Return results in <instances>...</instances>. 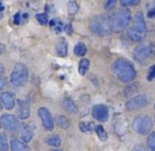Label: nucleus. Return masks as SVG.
I'll return each mask as SVG.
<instances>
[{
  "label": "nucleus",
  "mask_w": 155,
  "mask_h": 151,
  "mask_svg": "<svg viewBox=\"0 0 155 151\" xmlns=\"http://www.w3.org/2000/svg\"><path fill=\"white\" fill-rule=\"evenodd\" d=\"M89 68V61L87 59H82L79 63V72L80 75L84 76Z\"/></svg>",
  "instance_id": "obj_21"
},
{
  "label": "nucleus",
  "mask_w": 155,
  "mask_h": 151,
  "mask_svg": "<svg viewBox=\"0 0 155 151\" xmlns=\"http://www.w3.org/2000/svg\"><path fill=\"white\" fill-rule=\"evenodd\" d=\"M1 127H2V123H1V120H0V129H1Z\"/></svg>",
  "instance_id": "obj_43"
},
{
  "label": "nucleus",
  "mask_w": 155,
  "mask_h": 151,
  "mask_svg": "<svg viewBox=\"0 0 155 151\" xmlns=\"http://www.w3.org/2000/svg\"><path fill=\"white\" fill-rule=\"evenodd\" d=\"M3 71H5V68H3V66H2V65L0 64V75H1V73H2Z\"/></svg>",
  "instance_id": "obj_39"
},
{
  "label": "nucleus",
  "mask_w": 155,
  "mask_h": 151,
  "mask_svg": "<svg viewBox=\"0 0 155 151\" xmlns=\"http://www.w3.org/2000/svg\"><path fill=\"white\" fill-rule=\"evenodd\" d=\"M151 47H152V54L155 56V43L153 45H151Z\"/></svg>",
  "instance_id": "obj_38"
},
{
  "label": "nucleus",
  "mask_w": 155,
  "mask_h": 151,
  "mask_svg": "<svg viewBox=\"0 0 155 151\" xmlns=\"http://www.w3.org/2000/svg\"><path fill=\"white\" fill-rule=\"evenodd\" d=\"M46 143H47L49 146H52V147H54V148H58V147L62 145V139H61V137L58 135L54 134V135L48 137L47 139H46Z\"/></svg>",
  "instance_id": "obj_18"
},
{
  "label": "nucleus",
  "mask_w": 155,
  "mask_h": 151,
  "mask_svg": "<svg viewBox=\"0 0 155 151\" xmlns=\"http://www.w3.org/2000/svg\"><path fill=\"white\" fill-rule=\"evenodd\" d=\"M91 115L96 120L100 122H105L108 120V109L104 104H96L93 106L91 110Z\"/></svg>",
  "instance_id": "obj_11"
},
{
  "label": "nucleus",
  "mask_w": 155,
  "mask_h": 151,
  "mask_svg": "<svg viewBox=\"0 0 155 151\" xmlns=\"http://www.w3.org/2000/svg\"><path fill=\"white\" fill-rule=\"evenodd\" d=\"M65 31H66L67 33H68V34H71V33H72V29H71V26H70V24H68V25H66V26H65Z\"/></svg>",
  "instance_id": "obj_35"
},
{
  "label": "nucleus",
  "mask_w": 155,
  "mask_h": 151,
  "mask_svg": "<svg viewBox=\"0 0 155 151\" xmlns=\"http://www.w3.org/2000/svg\"><path fill=\"white\" fill-rule=\"evenodd\" d=\"M141 0H120V5L123 8L133 7V5H138Z\"/></svg>",
  "instance_id": "obj_24"
},
{
  "label": "nucleus",
  "mask_w": 155,
  "mask_h": 151,
  "mask_svg": "<svg viewBox=\"0 0 155 151\" xmlns=\"http://www.w3.org/2000/svg\"><path fill=\"white\" fill-rule=\"evenodd\" d=\"M149 104V99L144 95H137L135 97L131 98L125 104V108L127 111H135L138 109H142Z\"/></svg>",
  "instance_id": "obj_8"
},
{
  "label": "nucleus",
  "mask_w": 155,
  "mask_h": 151,
  "mask_svg": "<svg viewBox=\"0 0 155 151\" xmlns=\"http://www.w3.org/2000/svg\"><path fill=\"white\" fill-rule=\"evenodd\" d=\"M0 100H1V102H2V104L5 106V108L7 110H13L15 108V104H16L15 96L12 93H10V92H5V93L1 94Z\"/></svg>",
  "instance_id": "obj_12"
},
{
  "label": "nucleus",
  "mask_w": 155,
  "mask_h": 151,
  "mask_svg": "<svg viewBox=\"0 0 155 151\" xmlns=\"http://www.w3.org/2000/svg\"><path fill=\"white\" fill-rule=\"evenodd\" d=\"M154 108H155V106H154Z\"/></svg>",
  "instance_id": "obj_44"
},
{
  "label": "nucleus",
  "mask_w": 155,
  "mask_h": 151,
  "mask_svg": "<svg viewBox=\"0 0 155 151\" xmlns=\"http://www.w3.org/2000/svg\"><path fill=\"white\" fill-rule=\"evenodd\" d=\"M29 147L22 140L18 138H12L11 139V151H28Z\"/></svg>",
  "instance_id": "obj_17"
},
{
  "label": "nucleus",
  "mask_w": 155,
  "mask_h": 151,
  "mask_svg": "<svg viewBox=\"0 0 155 151\" xmlns=\"http://www.w3.org/2000/svg\"><path fill=\"white\" fill-rule=\"evenodd\" d=\"M137 91V83H133V84L129 85V86L125 89V96H130L132 94H134Z\"/></svg>",
  "instance_id": "obj_29"
},
{
  "label": "nucleus",
  "mask_w": 155,
  "mask_h": 151,
  "mask_svg": "<svg viewBox=\"0 0 155 151\" xmlns=\"http://www.w3.org/2000/svg\"><path fill=\"white\" fill-rule=\"evenodd\" d=\"M2 110V102H1V100H0V111Z\"/></svg>",
  "instance_id": "obj_41"
},
{
  "label": "nucleus",
  "mask_w": 155,
  "mask_h": 151,
  "mask_svg": "<svg viewBox=\"0 0 155 151\" xmlns=\"http://www.w3.org/2000/svg\"><path fill=\"white\" fill-rule=\"evenodd\" d=\"M153 127L152 119L148 115H138L135 117L133 121V129L136 133L140 134V135H147L149 132L151 131Z\"/></svg>",
  "instance_id": "obj_6"
},
{
  "label": "nucleus",
  "mask_w": 155,
  "mask_h": 151,
  "mask_svg": "<svg viewBox=\"0 0 155 151\" xmlns=\"http://www.w3.org/2000/svg\"><path fill=\"white\" fill-rule=\"evenodd\" d=\"M89 27L91 32L98 36H107L113 32L110 17L105 15H97L93 17L89 22Z\"/></svg>",
  "instance_id": "obj_4"
},
{
  "label": "nucleus",
  "mask_w": 155,
  "mask_h": 151,
  "mask_svg": "<svg viewBox=\"0 0 155 151\" xmlns=\"http://www.w3.org/2000/svg\"><path fill=\"white\" fill-rule=\"evenodd\" d=\"M114 75L123 83L132 82L136 78V70L133 64L124 59H117L112 65Z\"/></svg>",
  "instance_id": "obj_1"
},
{
  "label": "nucleus",
  "mask_w": 155,
  "mask_h": 151,
  "mask_svg": "<svg viewBox=\"0 0 155 151\" xmlns=\"http://www.w3.org/2000/svg\"><path fill=\"white\" fill-rule=\"evenodd\" d=\"M19 130H20V134H21L22 142H25L26 144L30 143L33 137V133H32V131H31L30 127H29L28 125H26V123H21Z\"/></svg>",
  "instance_id": "obj_14"
},
{
  "label": "nucleus",
  "mask_w": 155,
  "mask_h": 151,
  "mask_svg": "<svg viewBox=\"0 0 155 151\" xmlns=\"http://www.w3.org/2000/svg\"><path fill=\"white\" fill-rule=\"evenodd\" d=\"M17 104H18V117L20 119H27L30 116V110H29L28 104L26 103L22 100H17Z\"/></svg>",
  "instance_id": "obj_15"
},
{
  "label": "nucleus",
  "mask_w": 155,
  "mask_h": 151,
  "mask_svg": "<svg viewBox=\"0 0 155 151\" xmlns=\"http://www.w3.org/2000/svg\"><path fill=\"white\" fill-rule=\"evenodd\" d=\"M149 81H152L153 79H155V65H152V66L149 68L148 71V77H147Z\"/></svg>",
  "instance_id": "obj_30"
},
{
  "label": "nucleus",
  "mask_w": 155,
  "mask_h": 151,
  "mask_svg": "<svg viewBox=\"0 0 155 151\" xmlns=\"http://www.w3.org/2000/svg\"><path fill=\"white\" fill-rule=\"evenodd\" d=\"M116 3H117V0H106V2H105V9L106 10L113 9V8H115Z\"/></svg>",
  "instance_id": "obj_31"
},
{
  "label": "nucleus",
  "mask_w": 155,
  "mask_h": 151,
  "mask_svg": "<svg viewBox=\"0 0 155 151\" xmlns=\"http://www.w3.org/2000/svg\"><path fill=\"white\" fill-rule=\"evenodd\" d=\"M3 8H5V7H3V5H2V3H1V2H0V11H2Z\"/></svg>",
  "instance_id": "obj_40"
},
{
  "label": "nucleus",
  "mask_w": 155,
  "mask_h": 151,
  "mask_svg": "<svg viewBox=\"0 0 155 151\" xmlns=\"http://www.w3.org/2000/svg\"><path fill=\"white\" fill-rule=\"evenodd\" d=\"M14 22H15V25L20 24V14L19 13L15 14V16H14Z\"/></svg>",
  "instance_id": "obj_32"
},
{
  "label": "nucleus",
  "mask_w": 155,
  "mask_h": 151,
  "mask_svg": "<svg viewBox=\"0 0 155 151\" xmlns=\"http://www.w3.org/2000/svg\"><path fill=\"white\" fill-rule=\"evenodd\" d=\"M5 45H2V44H0V54H2L3 52H5Z\"/></svg>",
  "instance_id": "obj_37"
},
{
  "label": "nucleus",
  "mask_w": 155,
  "mask_h": 151,
  "mask_svg": "<svg viewBox=\"0 0 155 151\" xmlns=\"http://www.w3.org/2000/svg\"><path fill=\"white\" fill-rule=\"evenodd\" d=\"M1 123L5 127V129L9 132H15L16 130H18L20 128V125L18 122L17 118L12 114H3L1 116Z\"/></svg>",
  "instance_id": "obj_10"
},
{
  "label": "nucleus",
  "mask_w": 155,
  "mask_h": 151,
  "mask_svg": "<svg viewBox=\"0 0 155 151\" xmlns=\"http://www.w3.org/2000/svg\"><path fill=\"white\" fill-rule=\"evenodd\" d=\"M51 151H63V150H62V149H58H58H53V150H51Z\"/></svg>",
  "instance_id": "obj_42"
},
{
  "label": "nucleus",
  "mask_w": 155,
  "mask_h": 151,
  "mask_svg": "<svg viewBox=\"0 0 155 151\" xmlns=\"http://www.w3.org/2000/svg\"><path fill=\"white\" fill-rule=\"evenodd\" d=\"M62 106L67 113H69L71 115H74L78 113V108L75 106V103L68 97H65L62 100Z\"/></svg>",
  "instance_id": "obj_13"
},
{
  "label": "nucleus",
  "mask_w": 155,
  "mask_h": 151,
  "mask_svg": "<svg viewBox=\"0 0 155 151\" xmlns=\"http://www.w3.org/2000/svg\"><path fill=\"white\" fill-rule=\"evenodd\" d=\"M55 120L56 123L58 125V127L62 128V129H68L70 127V122H69V120L64 115H56Z\"/></svg>",
  "instance_id": "obj_19"
},
{
  "label": "nucleus",
  "mask_w": 155,
  "mask_h": 151,
  "mask_svg": "<svg viewBox=\"0 0 155 151\" xmlns=\"http://www.w3.org/2000/svg\"><path fill=\"white\" fill-rule=\"evenodd\" d=\"M133 151H146V149H144V147L142 146V145H137V146L133 149Z\"/></svg>",
  "instance_id": "obj_33"
},
{
  "label": "nucleus",
  "mask_w": 155,
  "mask_h": 151,
  "mask_svg": "<svg viewBox=\"0 0 155 151\" xmlns=\"http://www.w3.org/2000/svg\"><path fill=\"white\" fill-rule=\"evenodd\" d=\"M95 129H96V133H97L98 137H99L100 139H101V140H106V139H107V133H106L105 129H104L101 125L96 126Z\"/></svg>",
  "instance_id": "obj_22"
},
{
  "label": "nucleus",
  "mask_w": 155,
  "mask_h": 151,
  "mask_svg": "<svg viewBox=\"0 0 155 151\" xmlns=\"http://www.w3.org/2000/svg\"><path fill=\"white\" fill-rule=\"evenodd\" d=\"M5 87V80L0 77V91H1V89H3Z\"/></svg>",
  "instance_id": "obj_34"
},
{
  "label": "nucleus",
  "mask_w": 155,
  "mask_h": 151,
  "mask_svg": "<svg viewBox=\"0 0 155 151\" xmlns=\"http://www.w3.org/2000/svg\"><path fill=\"white\" fill-rule=\"evenodd\" d=\"M29 71L22 63H16L11 73V83L16 87H20L28 82Z\"/></svg>",
  "instance_id": "obj_5"
},
{
  "label": "nucleus",
  "mask_w": 155,
  "mask_h": 151,
  "mask_svg": "<svg viewBox=\"0 0 155 151\" xmlns=\"http://www.w3.org/2000/svg\"><path fill=\"white\" fill-rule=\"evenodd\" d=\"M147 35V25L144 22L143 14L137 12L134 17L133 24L127 30V36L133 42H142Z\"/></svg>",
  "instance_id": "obj_2"
},
{
  "label": "nucleus",
  "mask_w": 155,
  "mask_h": 151,
  "mask_svg": "<svg viewBox=\"0 0 155 151\" xmlns=\"http://www.w3.org/2000/svg\"><path fill=\"white\" fill-rule=\"evenodd\" d=\"M9 150V143L8 138L3 134H0V151H8Z\"/></svg>",
  "instance_id": "obj_23"
},
{
  "label": "nucleus",
  "mask_w": 155,
  "mask_h": 151,
  "mask_svg": "<svg viewBox=\"0 0 155 151\" xmlns=\"http://www.w3.org/2000/svg\"><path fill=\"white\" fill-rule=\"evenodd\" d=\"M78 10H79V7H78L77 2L75 1H69L68 2V12L69 14H71V15H73V14H75L78 12Z\"/></svg>",
  "instance_id": "obj_27"
},
{
  "label": "nucleus",
  "mask_w": 155,
  "mask_h": 151,
  "mask_svg": "<svg viewBox=\"0 0 155 151\" xmlns=\"http://www.w3.org/2000/svg\"><path fill=\"white\" fill-rule=\"evenodd\" d=\"M148 147L150 149V151H155V132L151 133L150 135L148 136Z\"/></svg>",
  "instance_id": "obj_25"
},
{
  "label": "nucleus",
  "mask_w": 155,
  "mask_h": 151,
  "mask_svg": "<svg viewBox=\"0 0 155 151\" xmlns=\"http://www.w3.org/2000/svg\"><path fill=\"white\" fill-rule=\"evenodd\" d=\"M80 129L82 132H87V131H91L95 128L93 122H80Z\"/></svg>",
  "instance_id": "obj_26"
},
{
  "label": "nucleus",
  "mask_w": 155,
  "mask_h": 151,
  "mask_svg": "<svg viewBox=\"0 0 155 151\" xmlns=\"http://www.w3.org/2000/svg\"><path fill=\"white\" fill-rule=\"evenodd\" d=\"M56 53L61 58H65L68 54V45H67V42L65 41V39H60L56 44Z\"/></svg>",
  "instance_id": "obj_16"
},
{
  "label": "nucleus",
  "mask_w": 155,
  "mask_h": 151,
  "mask_svg": "<svg viewBox=\"0 0 155 151\" xmlns=\"http://www.w3.org/2000/svg\"><path fill=\"white\" fill-rule=\"evenodd\" d=\"M73 52H74L75 55L78 56H84L87 52V48L85 46V44L83 43H78L77 45L73 48Z\"/></svg>",
  "instance_id": "obj_20"
},
{
  "label": "nucleus",
  "mask_w": 155,
  "mask_h": 151,
  "mask_svg": "<svg viewBox=\"0 0 155 151\" xmlns=\"http://www.w3.org/2000/svg\"><path fill=\"white\" fill-rule=\"evenodd\" d=\"M131 17V11L129 9H127V8H122V9L118 10V11L114 12L110 16L113 32L120 33L122 31H124L127 29V27L130 25Z\"/></svg>",
  "instance_id": "obj_3"
},
{
  "label": "nucleus",
  "mask_w": 155,
  "mask_h": 151,
  "mask_svg": "<svg viewBox=\"0 0 155 151\" xmlns=\"http://www.w3.org/2000/svg\"><path fill=\"white\" fill-rule=\"evenodd\" d=\"M152 55V47L148 44H140L134 49L133 56L138 63H146Z\"/></svg>",
  "instance_id": "obj_7"
},
{
  "label": "nucleus",
  "mask_w": 155,
  "mask_h": 151,
  "mask_svg": "<svg viewBox=\"0 0 155 151\" xmlns=\"http://www.w3.org/2000/svg\"><path fill=\"white\" fill-rule=\"evenodd\" d=\"M37 113H38V116L41 118V123H43V127L46 130H48V131H52L54 128V120L52 118L50 111L47 108H45V106H41V108L38 109Z\"/></svg>",
  "instance_id": "obj_9"
},
{
  "label": "nucleus",
  "mask_w": 155,
  "mask_h": 151,
  "mask_svg": "<svg viewBox=\"0 0 155 151\" xmlns=\"http://www.w3.org/2000/svg\"><path fill=\"white\" fill-rule=\"evenodd\" d=\"M36 19H37V22H39L41 25H47L48 24V22H49V18H48V16H47V14H36Z\"/></svg>",
  "instance_id": "obj_28"
},
{
  "label": "nucleus",
  "mask_w": 155,
  "mask_h": 151,
  "mask_svg": "<svg viewBox=\"0 0 155 151\" xmlns=\"http://www.w3.org/2000/svg\"><path fill=\"white\" fill-rule=\"evenodd\" d=\"M148 16H149V17H151V18H152V17H155V8H154V9H152L150 12H149V13H148Z\"/></svg>",
  "instance_id": "obj_36"
}]
</instances>
